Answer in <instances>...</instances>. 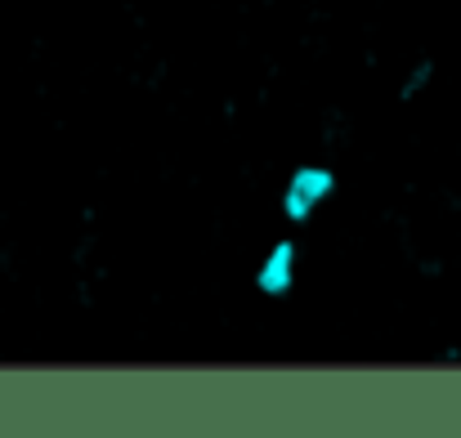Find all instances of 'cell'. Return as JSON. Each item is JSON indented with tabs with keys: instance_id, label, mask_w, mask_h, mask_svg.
Instances as JSON below:
<instances>
[{
	"instance_id": "obj_1",
	"label": "cell",
	"mask_w": 461,
	"mask_h": 438,
	"mask_svg": "<svg viewBox=\"0 0 461 438\" xmlns=\"http://www.w3.org/2000/svg\"><path fill=\"white\" fill-rule=\"evenodd\" d=\"M336 197V170L331 165H296L287 188H283V219L287 224H309L318 206Z\"/></svg>"
},
{
	"instance_id": "obj_2",
	"label": "cell",
	"mask_w": 461,
	"mask_h": 438,
	"mask_svg": "<svg viewBox=\"0 0 461 438\" xmlns=\"http://www.w3.org/2000/svg\"><path fill=\"white\" fill-rule=\"evenodd\" d=\"M296 273H301V246L292 237H278L265 251V260L256 264V287L269 299H283V295L296 291Z\"/></svg>"
},
{
	"instance_id": "obj_3",
	"label": "cell",
	"mask_w": 461,
	"mask_h": 438,
	"mask_svg": "<svg viewBox=\"0 0 461 438\" xmlns=\"http://www.w3.org/2000/svg\"><path fill=\"white\" fill-rule=\"evenodd\" d=\"M435 72H439V67H435V58H417V63L408 67V76L399 81V99H403V103L421 99V94L435 85Z\"/></svg>"
}]
</instances>
